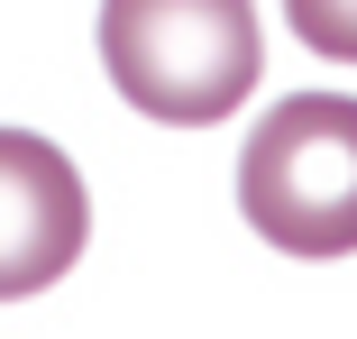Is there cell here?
I'll use <instances>...</instances> for the list:
<instances>
[{
    "label": "cell",
    "instance_id": "6da1fadb",
    "mask_svg": "<svg viewBox=\"0 0 357 339\" xmlns=\"http://www.w3.org/2000/svg\"><path fill=\"white\" fill-rule=\"evenodd\" d=\"M101 64L137 119L211 128L257 92L266 37L248 0H101Z\"/></svg>",
    "mask_w": 357,
    "mask_h": 339
},
{
    "label": "cell",
    "instance_id": "7a4b0ae2",
    "mask_svg": "<svg viewBox=\"0 0 357 339\" xmlns=\"http://www.w3.org/2000/svg\"><path fill=\"white\" fill-rule=\"evenodd\" d=\"M238 211L284 257L357 248V101L348 92H294L248 128Z\"/></svg>",
    "mask_w": 357,
    "mask_h": 339
},
{
    "label": "cell",
    "instance_id": "3957f363",
    "mask_svg": "<svg viewBox=\"0 0 357 339\" xmlns=\"http://www.w3.org/2000/svg\"><path fill=\"white\" fill-rule=\"evenodd\" d=\"M92 239L83 174L55 138L37 128H0V303L46 294Z\"/></svg>",
    "mask_w": 357,
    "mask_h": 339
},
{
    "label": "cell",
    "instance_id": "277c9868",
    "mask_svg": "<svg viewBox=\"0 0 357 339\" xmlns=\"http://www.w3.org/2000/svg\"><path fill=\"white\" fill-rule=\"evenodd\" d=\"M284 19H294V37H303L312 55L357 64V0H284Z\"/></svg>",
    "mask_w": 357,
    "mask_h": 339
}]
</instances>
